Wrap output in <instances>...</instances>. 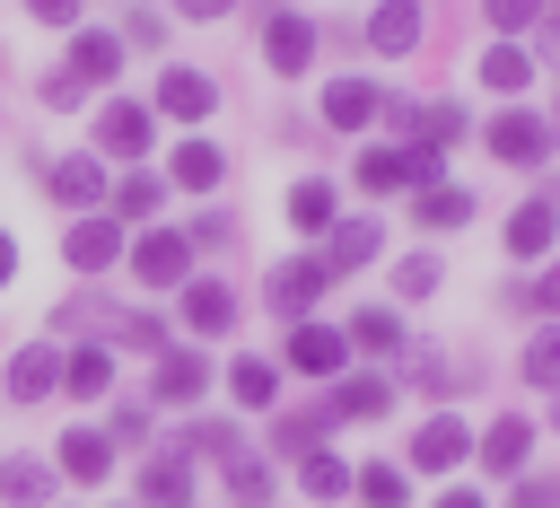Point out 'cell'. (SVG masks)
<instances>
[{"instance_id": "cell-49", "label": "cell", "mask_w": 560, "mask_h": 508, "mask_svg": "<svg viewBox=\"0 0 560 508\" xmlns=\"http://www.w3.org/2000/svg\"><path fill=\"white\" fill-rule=\"evenodd\" d=\"M551 420H560V412H551Z\"/></svg>"}, {"instance_id": "cell-10", "label": "cell", "mask_w": 560, "mask_h": 508, "mask_svg": "<svg viewBox=\"0 0 560 508\" xmlns=\"http://www.w3.org/2000/svg\"><path fill=\"white\" fill-rule=\"evenodd\" d=\"M341 359H350L341 324H298V333H289V368H298V377H341Z\"/></svg>"}, {"instance_id": "cell-18", "label": "cell", "mask_w": 560, "mask_h": 508, "mask_svg": "<svg viewBox=\"0 0 560 508\" xmlns=\"http://www.w3.org/2000/svg\"><path fill=\"white\" fill-rule=\"evenodd\" d=\"M140 508H192V464L184 455H149L140 464Z\"/></svg>"}, {"instance_id": "cell-35", "label": "cell", "mask_w": 560, "mask_h": 508, "mask_svg": "<svg viewBox=\"0 0 560 508\" xmlns=\"http://www.w3.org/2000/svg\"><path fill=\"white\" fill-rule=\"evenodd\" d=\"M114 342H122V350H149V359H158V350H166V315H149V307H140V315H114Z\"/></svg>"}, {"instance_id": "cell-2", "label": "cell", "mask_w": 560, "mask_h": 508, "mask_svg": "<svg viewBox=\"0 0 560 508\" xmlns=\"http://www.w3.org/2000/svg\"><path fill=\"white\" fill-rule=\"evenodd\" d=\"M44 193H52L61 210H96V201H105V166H96L88 149H70V158L44 166Z\"/></svg>"}, {"instance_id": "cell-48", "label": "cell", "mask_w": 560, "mask_h": 508, "mask_svg": "<svg viewBox=\"0 0 560 508\" xmlns=\"http://www.w3.org/2000/svg\"><path fill=\"white\" fill-rule=\"evenodd\" d=\"M542 18H551V26H560V0H551V9H542Z\"/></svg>"}, {"instance_id": "cell-3", "label": "cell", "mask_w": 560, "mask_h": 508, "mask_svg": "<svg viewBox=\"0 0 560 508\" xmlns=\"http://www.w3.org/2000/svg\"><path fill=\"white\" fill-rule=\"evenodd\" d=\"M464 455H472V429H464L455 412H429V420L411 429V464H420V473H446V464H464Z\"/></svg>"}, {"instance_id": "cell-1", "label": "cell", "mask_w": 560, "mask_h": 508, "mask_svg": "<svg viewBox=\"0 0 560 508\" xmlns=\"http://www.w3.org/2000/svg\"><path fill=\"white\" fill-rule=\"evenodd\" d=\"M122 254H131V272H140L149 289H184V280H192V236H175V228H140Z\"/></svg>"}, {"instance_id": "cell-9", "label": "cell", "mask_w": 560, "mask_h": 508, "mask_svg": "<svg viewBox=\"0 0 560 508\" xmlns=\"http://www.w3.org/2000/svg\"><path fill=\"white\" fill-rule=\"evenodd\" d=\"M420 35H429V18H420V0H385V9L368 18V44H376L385 61H402V53H420Z\"/></svg>"}, {"instance_id": "cell-25", "label": "cell", "mask_w": 560, "mask_h": 508, "mask_svg": "<svg viewBox=\"0 0 560 508\" xmlns=\"http://www.w3.org/2000/svg\"><path fill=\"white\" fill-rule=\"evenodd\" d=\"M472 447H481V464H490V473H516V464H525V447H534V429H525V420L508 412V420H490V429H481Z\"/></svg>"}, {"instance_id": "cell-39", "label": "cell", "mask_w": 560, "mask_h": 508, "mask_svg": "<svg viewBox=\"0 0 560 508\" xmlns=\"http://www.w3.org/2000/svg\"><path fill=\"white\" fill-rule=\"evenodd\" d=\"M394 289H402V298H429V289H438V254H411V263L394 272Z\"/></svg>"}, {"instance_id": "cell-27", "label": "cell", "mask_w": 560, "mask_h": 508, "mask_svg": "<svg viewBox=\"0 0 560 508\" xmlns=\"http://www.w3.org/2000/svg\"><path fill=\"white\" fill-rule=\"evenodd\" d=\"M341 342H359V350H402V315H394V307H359V315L341 324Z\"/></svg>"}, {"instance_id": "cell-31", "label": "cell", "mask_w": 560, "mask_h": 508, "mask_svg": "<svg viewBox=\"0 0 560 508\" xmlns=\"http://www.w3.org/2000/svg\"><path fill=\"white\" fill-rule=\"evenodd\" d=\"M472 219V193H455V184H420V228H464Z\"/></svg>"}, {"instance_id": "cell-23", "label": "cell", "mask_w": 560, "mask_h": 508, "mask_svg": "<svg viewBox=\"0 0 560 508\" xmlns=\"http://www.w3.org/2000/svg\"><path fill=\"white\" fill-rule=\"evenodd\" d=\"M385 403H394V385H385V377H341V385H332V403H324V420H376Z\"/></svg>"}, {"instance_id": "cell-38", "label": "cell", "mask_w": 560, "mask_h": 508, "mask_svg": "<svg viewBox=\"0 0 560 508\" xmlns=\"http://www.w3.org/2000/svg\"><path fill=\"white\" fill-rule=\"evenodd\" d=\"M271 438H280V455H315V438H324V412H298V420H280Z\"/></svg>"}, {"instance_id": "cell-29", "label": "cell", "mask_w": 560, "mask_h": 508, "mask_svg": "<svg viewBox=\"0 0 560 508\" xmlns=\"http://www.w3.org/2000/svg\"><path fill=\"white\" fill-rule=\"evenodd\" d=\"M289 228H315V236L332 228V184H324V175H306V184H289Z\"/></svg>"}, {"instance_id": "cell-36", "label": "cell", "mask_w": 560, "mask_h": 508, "mask_svg": "<svg viewBox=\"0 0 560 508\" xmlns=\"http://www.w3.org/2000/svg\"><path fill=\"white\" fill-rule=\"evenodd\" d=\"M350 490H359L368 508H402V473H394V464H368V473H350Z\"/></svg>"}, {"instance_id": "cell-13", "label": "cell", "mask_w": 560, "mask_h": 508, "mask_svg": "<svg viewBox=\"0 0 560 508\" xmlns=\"http://www.w3.org/2000/svg\"><path fill=\"white\" fill-rule=\"evenodd\" d=\"M542 149H551V123H542V114H499V123H490V158L534 166Z\"/></svg>"}, {"instance_id": "cell-11", "label": "cell", "mask_w": 560, "mask_h": 508, "mask_svg": "<svg viewBox=\"0 0 560 508\" xmlns=\"http://www.w3.org/2000/svg\"><path fill=\"white\" fill-rule=\"evenodd\" d=\"M114 70H122V35H105V26H79V35H70V79H79V88H105Z\"/></svg>"}, {"instance_id": "cell-15", "label": "cell", "mask_w": 560, "mask_h": 508, "mask_svg": "<svg viewBox=\"0 0 560 508\" xmlns=\"http://www.w3.org/2000/svg\"><path fill=\"white\" fill-rule=\"evenodd\" d=\"M201 394H210V359L166 342V350H158V403H201Z\"/></svg>"}, {"instance_id": "cell-44", "label": "cell", "mask_w": 560, "mask_h": 508, "mask_svg": "<svg viewBox=\"0 0 560 508\" xmlns=\"http://www.w3.org/2000/svg\"><path fill=\"white\" fill-rule=\"evenodd\" d=\"M175 9H184V18H228L236 0H175Z\"/></svg>"}, {"instance_id": "cell-40", "label": "cell", "mask_w": 560, "mask_h": 508, "mask_svg": "<svg viewBox=\"0 0 560 508\" xmlns=\"http://www.w3.org/2000/svg\"><path fill=\"white\" fill-rule=\"evenodd\" d=\"M158 35H166L158 9H131V18H122V53H131V44H158Z\"/></svg>"}, {"instance_id": "cell-7", "label": "cell", "mask_w": 560, "mask_h": 508, "mask_svg": "<svg viewBox=\"0 0 560 508\" xmlns=\"http://www.w3.org/2000/svg\"><path fill=\"white\" fill-rule=\"evenodd\" d=\"M376 254H385V228H376V219H332L315 263H324V272H359V263H376Z\"/></svg>"}, {"instance_id": "cell-34", "label": "cell", "mask_w": 560, "mask_h": 508, "mask_svg": "<svg viewBox=\"0 0 560 508\" xmlns=\"http://www.w3.org/2000/svg\"><path fill=\"white\" fill-rule=\"evenodd\" d=\"M298 482H306V490H315V499H341V490H350V464H341V455H324V447H315V455H298Z\"/></svg>"}, {"instance_id": "cell-16", "label": "cell", "mask_w": 560, "mask_h": 508, "mask_svg": "<svg viewBox=\"0 0 560 508\" xmlns=\"http://www.w3.org/2000/svg\"><path fill=\"white\" fill-rule=\"evenodd\" d=\"M158 114H175V123H201V114H219V88H210L201 70H166V79H158Z\"/></svg>"}, {"instance_id": "cell-19", "label": "cell", "mask_w": 560, "mask_h": 508, "mask_svg": "<svg viewBox=\"0 0 560 508\" xmlns=\"http://www.w3.org/2000/svg\"><path fill=\"white\" fill-rule=\"evenodd\" d=\"M551 236H560V201H551V193H542V201H525V210L508 219V254H525V263H534V254H551Z\"/></svg>"}, {"instance_id": "cell-4", "label": "cell", "mask_w": 560, "mask_h": 508, "mask_svg": "<svg viewBox=\"0 0 560 508\" xmlns=\"http://www.w3.org/2000/svg\"><path fill=\"white\" fill-rule=\"evenodd\" d=\"M262 61H271L280 79H298V70L315 61V18H298V9H280V18L262 26Z\"/></svg>"}, {"instance_id": "cell-5", "label": "cell", "mask_w": 560, "mask_h": 508, "mask_svg": "<svg viewBox=\"0 0 560 508\" xmlns=\"http://www.w3.org/2000/svg\"><path fill=\"white\" fill-rule=\"evenodd\" d=\"M149 123H158L149 105H131V96H114V105L96 114V149H105V158H149Z\"/></svg>"}, {"instance_id": "cell-14", "label": "cell", "mask_w": 560, "mask_h": 508, "mask_svg": "<svg viewBox=\"0 0 560 508\" xmlns=\"http://www.w3.org/2000/svg\"><path fill=\"white\" fill-rule=\"evenodd\" d=\"M61 385V350L52 342H26L18 359H9V403H44Z\"/></svg>"}, {"instance_id": "cell-12", "label": "cell", "mask_w": 560, "mask_h": 508, "mask_svg": "<svg viewBox=\"0 0 560 508\" xmlns=\"http://www.w3.org/2000/svg\"><path fill=\"white\" fill-rule=\"evenodd\" d=\"M376 114H385V88H376V79H332V88H324V123H332V131H359V123H376Z\"/></svg>"}, {"instance_id": "cell-22", "label": "cell", "mask_w": 560, "mask_h": 508, "mask_svg": "<svg viewBox=\"0 0 560 508\" xmlns=\"http://www.w3.org/2000/svg\"><path fill=\"white\" fill-rule=\"evenodd\" d=\"M184 324H192V333H228V324H236L228 280H184Z\"/></svg>"}, {"instance_id": "cell-20", "label": "cell", "mask_w": 560, "mask_h": 508, "mask_svg": "<svg viewBox=\"0 0 560 508\" xmlns=\"http://www.w3.org/2000/svg\"><path fill=\"white\" fill-rule=\"evenodd\" d=\"M219 175H228V158H219L210 140H184V149L166 158V184H175V193H210Z\"/></svg>"}, {"instance_id": "cell-21", "label": "cell", "mask_w": 560, "mask_h": 508, "mask_svg": "<svg viewBox=\"0 0 560 508\" xmlns=\"http://www.w3.org/2000/svg\"><path fill=\"white\" fill-rule=\"evenodd\" d=\"M158 201H166V175H149V166H131L114 193H105V219H158Z\"/></svg>"}, {"instance_id": "cell-46", "label": "cell", "mask_w": 560, "mask_h": 508, "mask_svg": "<svg viewBox=\"0 0 560 508\" xmlns=\"http://www.w3.org/2000/svg\"><path fill=\"white\" fill-rule=\"evenodd\" d=\"M542 307H551V315H560V263H551V272H542Z\"/></svg>"}, {"instance_id": "cell-37", "label": "cell", "mask_w": 560, "mask_h": 508, "mask_svg": "<svg viewBox=\"0 0 560 508\" xmlns=\"http://www.w3.org/2000/svg\"><path fill=\"white\" fill-rule=\"evenodd\" d=\"M525 377H534V385H560V324H542V333H534V350H525Z\"/></svg>"}, {"instance_id": "cell-6", "label": "cell", "mask_w": 560, "mask_h": 508, "mask_svg": "<svg viewBox=\"0 0 560 508\" xmlns=\"http://www.w3.org/2000/svg\"><path fill=\"white\" fill-rule=\"evenodd\" d=\"M61 254H70V272H105V263L122 254V219H105V210H88V219H70V236H61Z\"/></svg>"}, {"instance_id": "cell-42", "label": "cell", "mask_w": 560, "mask_h": 508, "mask_svg": "<svg viewBox=\"0 0 560 508\" xmlns=\"http://www.w3.org/2000/svg\"><path fill=\"white\" fill-rule=\"evenodd\" d=\"M525 18H542V0H490V26H525Z\"/></svg>"}, {"instance_id": "cell-17", "label": "cell", "mask_w": 560, "mask_h": 508, "mask_svg": "<svg viewBox=\"0 0 560 508\" xmlns=\"http://www.w3.org/2000/svg\"><path fill=\"white\" fill-rule=\"evenodd\" d=\"M52 473H70V482H105V473H114V438H105V429H70L61 455H52Z\"/></svg>"}, {"instance_id": "cell-33", "label": "cell", "mask_w": 560, "mask_h": 508, "mask_svg": "<svg viewBox=\"0 0 560 508\" xmlns=\"http://www.w3.org/2000/svg\"><path fill=\"white\" fill-rule=\"evenodd\" d=\"M481 79H490V88H499V96H516V88H525V79H534V61H525V53H516V44H490V53H481Z\"/></svg>"}, {"instance_id": "cell-28", "label": "cell", "mask_w": 560, "mask_h": 508, "mask_svg": "<svg viewBox=\"0 0 560 508\" xmlns=\"http://www.w3.org/2000/svg\"><path fill=\"white\" fill-rule=\"evenodd\" d=\"M394 184H420L411 175V149H368L359 158V193H394Z\"/></svg>"}, {"instance_id": "cell-47", "label": "cell", "mask_w": 560, "mask_h": 508, "mask_svg": "<svg viewBox=\"0 0 560 508\" xmlns=\"http://www.w3.org/2000/svg\"><path fill=\"white\" fill-rule=\"evenodd\" d=\"M438 508H481V490H446V499H438Z\"/></svg>"}, {"instance_id": "cell-26", "label": "cell", "mask_w": 560, "mask_h": 508, "mask_svg": "<svg viewBox=\"0 0 560 508\" xmlns=\"http://www.w3.org/2000/svg\"><path fill=\"white\" fill-rule=\"evenodd\" d=\"M61 385H70V394H105V385H114V350H105V342H79V350L61 359Z\"/></svg>"}, {"instance_id": "cell-41", "label": "cell", "mask_w": 560, "mask_h": 508, "mask_svg": "<svg viewBox=\"0 0 560 508\" xmlns=\"http://www.w3.org/2000/svg\"><path fill=\"white\" fill-rule=\"evenodd\" d=\"M105 438H114V447H140V438H149V412H114V429H105Z\"/></svg>"}, {"instance_id": "cell-24", "label": "cell", "mask_w": 560, "mask_h": 508, "mask_svg": "<svg viewBox=\"0 0 560 508\" xmlns=\"http://www.w3.org/2000/svg\"><path fill=\"white\" fill-rule=\"evenodd\" d=\"M0 499H9V508H44V499H52V464H44V455H9V464H0Z\"/></svg>"}, {"instance_id": "cell-8", "label": "cell", "mask_w": 560, "mask_h": 508, "mask_svg": "<svg viewBox=\"0 0 560 508\" xmlns=\"http://www.w3.org/2000/svg\"><path fill=\"white\" fill-rule=\"evenodd\" d=\"M324 280H332V272H324L315 254H298V263H280V272L262 280V298H271V315H289V324H298V315L315 307V289H324Z\"/></svg>"}, {"instance_id": "cell-43", "label": "cell", "mask_w": 560, "mask_h": 508, "mask_svg": "<svg viewBox=\"0 0 560 508\" xmlns=\"http://www.w3.org/2000/svg\"><path fill=\"white\" fill-rule=\"evenodd\" d=\"M26 9H35L44 26H79V9H88V0H26Z\"/></svg>"}, {"instance_id": "cell-30", "label": "cell", "mask_w": 560, "mask_h": 508, "mask_svg": "<svg viewBox=\"0 0 560 508\" xmlns=\"http://www.w3.org/2000/svg\"><path fill=\"white\" fill-rule=\"evenodd\" d=\"M228 394H236L245 412H262V403L280 394V368H271V359H236V368H228Z\"/></svg>"}, {"instance_id": "cell-32", "label": "cell", "mask_w": 560, "mask_h": 508, "mask_svg": "<svg viewBox=\"0 0 560 508\" xmlns=\"http://www.w3.org/2000/svg\"><path fill=\"white\" fill-rule=\"evenodd\" d=\"M228 499H236V508H262V499H271V473H262V455H245V447L228 455Z\"/></svg>"}, {"instance_id": "cell-45", "label": "cell", "mask_w": 560, "mask_h": 508, "mask_svg": "<svg viewBox=\"0 0 560 508\" xmlns=\"http://www.w3.org/2000/svg\"><path fill=\"white\" fill-rule=\"evenodd\" d=\"M9 272H18V236L0 228V280H9Z\"/></svg>"}]
</instances>
